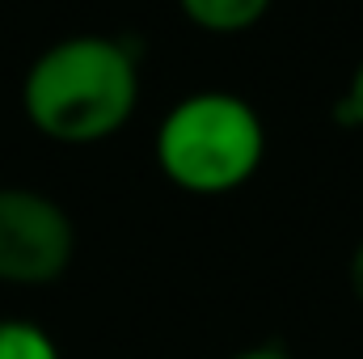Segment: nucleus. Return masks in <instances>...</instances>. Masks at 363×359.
<instances>
[{
  "mask_svg": "<svg viewBox=\"0 0 363 359\" xmlns=\"http://www.w3.org/2000/svg\"><path fill=\"white\" fill-rule=\"evenodd\" d=\"M152 157L186 194H233L267 161V123L241 93L199 89L161 118Z\"/></svg>",
  "mask_w": 363,
  "mask_h": 359,
  "instance_id": "f03ea898",
  "label": "nucleus"
},
{
  "mask_svg": "<svg viewBox=\"0 0 363 359\" xmlns=\"http://www.w3.org/2000/svg\"><path fill=\"white\" fill-rule=\"evenodd\" d=\"M140 106V55L110 34H72L34 55L21 81L30 127L55 144H101Z\"/></svg>",
  "mask_w": 363,
  "mask_h": 359,
  "instance_id": "f257e3e1",
  "label": "nucleus"
},
{
  "mask_svg": "<svg viewBox=\"0 0 363 359\" xmlns=\"http://www.w3.org/2000/svg\"><path fill=\"white\" fill-rule=\"evenodd\" d=\"M72 254V216L51 194L30 186H0V283L47 287L68 275Z\"/></svg>",
  "mask_w": 363,
  "mask_h": 359,
  "instance_id": "7ed1b4c3",
  "label": "nucleus"
},
{
  "mask_svg": "<svg viewBox=\"0 0 363 359\" xmlns=\"http://www.w3.org/2000/svg\"><path fill=\"white\" fill-rule=\"evenodd\" d=\"M228 359H296L287 347H279V343H254V347H241V351H233Z\"/></svg>",
  "mask_w": 363,
  "mask_h": 359,
  "instance_id": "0eeeda50",
  "label": "nucleus"
},
{
  "mask_svg": "<svg viewBox=\"0 0 363 359\" xmlns=\"http://www.w3.org/2000/svg\"><path fill=\"white\" fill-rule=\"evenodd\" d=\"M334 123H338V127H355V131H363V60L355 64V72H351L342 97L334 101Z\"/></svg>",
  "mask_w": 363,
  "mask_h": 359,
  "instance_id": "423d86ee",
  "label": "nucleus"
},
{
  "mask_svg": "<svg viewBox=\"0 0 363 359\" xmlns=\"http://www.w3.org/2000/svg\"><path fill=\"white\" fill-rule=\"evenodd\" d=\"M0 359H60V347L38 321L4 317L0 321Z\"/></svg>",
  "mask_w": 363,
  "mask_h": 359,
  "instance_id": "39448f33",
  "label": "nucleus"
},
{
  "mask_svg": "<svg viewBox=\"0 0 363 359\" xmlns=\"http://www.w3.org/2000/svg\"><path fill=\"white\" fill-rule=\"evenodd\" d=\"M347 283H351V292H355V300L363 304V241L351 250V263H347Z\"/></svg>",
  "mask_w": 363,
  "mask_h": 359,
  "instance_id": "6e6552de",
  "label": "nucleus"
},
{
  "mask_svg": "<svg viewBox=\"0 0 363 359\" xmlns=\"http://www.w3.org/2000/svg\"><path fill=\"white\" fill-rule=\"evenodd\" d=\"M274 0H178L182 17L203 34H245L254 30Z\"/></svg>",
  "mask_w": 363,
  "mask_h": 359,
  "instance_id": "20e7f679",
  "label": "nucleus"
}]
</instances>
